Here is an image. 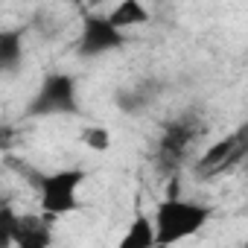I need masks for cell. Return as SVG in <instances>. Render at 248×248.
I'll return each mask as SVG.
<instances>
[{
	"label": "cell",
	"instance_id": "6da1fadb",
	"mask_svg": "<svg viewBox=\"0 0 248 248\" xmlns=\"http://www.w3.org/2000/svg\"><path fill=\"white\" fill-rule=\"evenodd\" d=\"M213 210L207 204L199 202H187L181 196H167L152 216L155 225V245H175L181 239L196 236L207 222H210Z\"/></svg>",
	"mask_w": 248,
	"mask_h": 248
},
{
	"label": "cell",
	"instance_id": "7a4b0ae2",
	"mask_svg": "<svg viewBox=\"0 0 248 248\" xmlns=\"http://www.w3.org/2000/svg\"><path fill=\"white\" fill-rule=\"evenodd\" d=\"M27 175H30V184L38 190L44 216L62 219V216L79 210V187L85 181V170H79V167H64V170H53V172L27 170Z\"/></svg>",
	"mask_w": 248,
	"mask_h": 248
},
{
	"label": "cell",
	"instance_id": "3957f363",
	"mask_svg": "<svg viewBox=\"0 0 248 248\" xmlns=\"http://www.w3.org/2000/svg\"><path fill=\"white\" fill-rule=\"evenodd\" d=\"M27 117H62V114H79V93H76V79L70 73H47L27 102Z\"/></svg>",
	"mask_w": 248,
	"mask_h": 248
},
{
	"label": "cell",
	"instance_id": "277c9868",
	"mask_svg": "<svg viewBox=\"0 0 248 248\" xmlns=\"http://www.w3.org/2000/svg\"><path fill=\"white\" fill-rule=\"evenodd\" d=\"M120 47H126V35L111 24L108 15H96V12L82 15V27L76 35V53L82 59H96V56L114 53Z\"/></svg>",
	"mask_w": 248,
	"mask_h": 248
},
{
	"label": "cell",
	"instance_id": "5b68a950",
	"mask_svg": "<svg viewBox=\"0 0 248 248\" xmlns=\"http://www.w3.org/2000/svg\"><path fill=\"white\" fill-rule=\"evenodd\" d=\"M202 132H204V126H202L193 114L172 120L170 126L164 129V138L158 143V167L164 172H172L175 175L178 167H181V161H184V155H187V149L196 143V138Z\"/></svg>",
	"mask_w": 248,
	"mask_h": 248
},
{
	"label": "cell",
	"instance_id": "8992f818",
	"mask_svg": "<svg viewBox=\"0 0 248 248\" xmlns=\"http://www.w3.org/2000/svg\"><path fill=\"white\" fill-rule=\"evenodd\" d=\"M245 149H248V143H245V126H242L239 132H233V135H228V138L216 140L213 146H207V149H204V155L199 158L196 170H199V172H204V175L228 172V170H233V167L242 161Z\"/></svg>",
	"mask_w": 248,
	"mask_h": 248
},
{
	"label": "cell",
	"instance_id": "52a82bcc",
	"mask_svg": "<svg viewBox=\"0 0 248 248\" xmlns=\"http://www.w3.org/2000/svg\"><path fill=\"white\" fill-rule=\"evenodd\" d=\"M53 242L50 231V216H35V213H18L15 225V245L21 248H47Z\"/></svg>",
	"mask_w": 248,
	"mask_h": 248
},
{
	"label": "cell",
	"instance_id": "ba28073f",
	"mask_svg": "<svg viewBox=\"0 0 248 248\" xmlns=\"http://www.w3.org/2000/svg\"><path fill=\"white\" fill-rule=\"evenodd\" d=\"M27 30H0V76H12L21 70L24 56H27V41H24Z\"/></svg>",
	"mask_w": 248,
	"mask_h": 248
},
{
	"label": "cell",
	"instance_id": "9c48e42d",
	"mask_svg": "<svg viewBox=\"0 0 248 248\" xmlns=\"http://www.w3.org/2000/svg\"><path fill=\"white\" fill-rule=\"evenodd\" d=\"M155 85H158V82H140V85H126V88H120L117 96H114L117 108H120L123 114H143V111L152 105L155 93H158Z\"/></svg>",
	"mask_w": 248,
	"mask_h": 248
},
{
	"label": "cell",
	"instance_id": "30bf717a",
	"mask_svg": "<svg viewBox=\"0 0 248 248\" xmlns=\"http://www.w3.org/2000/svg\"><path fill=\"white\" fill-rule=\"evenodd\" d=\"M111 18V24L117 27V30H132V27H143V24H149V9L143 6V0H120V3L114 6V12L108 15Z\"/></svg>",
	"mask_w": 248,
	"mask_h": 248
},
{
	"label": "cell",
	"instance_id": "8fae6325",
	"mask_svg": "<svg viewBox=\"0 0 248 248\" xmlns=\"http://www.w3.org/2000/svg\"><path fill=\"white\" fill-rule=\"evenodd\" d=\"M155 245V225H152V216L146 213H138L129 225V231L123 233L120 239V248H152Z\"/></svg>",
	"mask_w": 248,
	"mask_h": 248
},
{
	"label": "cell",
	"instance_id": "7c38bea8",
	"mask_svg": "<svg viewBox=\"0 0 248 248\" xmlns=\"http://www.w3.org/2000/svg\"><path fill=\"white\" fill-rule=\"evenodd\" d=\"M15 225H18V213L6 202H0V248L15 245Z\"/></svg>",
	"mask_w": 248,
	"mask_h": 248
},
{
	"label": "cell",
	"instance_id": "4fadbf2b",
	"mask_svg": "<svg viewBox=\"0 0 248 248\" xmlns=\"http://www.w3.org/2000/svg\"><path fill=\"white\" fill-rule=\"evenodd\" d=\"M79 140H82L88 149H93V152H105V149L111 146V135H108V129H102V126H85L82 135H79Z\"/></svg>",
	"mask_w": 248,
	"mask_h": 248
},
{
	"label": "cell",
	"instance_id": "5bb4252c",
	"mask_svg": "<svg viewBox=\"0 0 248 248\" xmlns=\"http://www.w3.org/2000/svg\"><path fill=\"white\" fill-rule=\"evenodd\" d=\"M12 140V129H0V146H6Z\"/></svg>",
	"mask_w": 248,
	"mask_h": 248
}]
</instances>
